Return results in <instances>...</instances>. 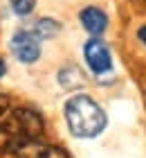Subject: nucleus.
<instances>
[{"mask_svg":"<svg viewBox=\"0 0 146 158\" xmlns=\"http://www.w3.org/2000/svg\"><path fill=\"white\" fill-rule=\"evenodd\" d=\"M14 156H18V158H70L65 149L56 147V145H49V142H41L38 138L29 140L23 147H18L14 152Z\"/></svg>","mask_w":146,"mask_h":158,"instance_id":"obj_5","label":"nucleus"},{"mask_svg":"<svg viewBox=\"0 0 146 158\" xmlns=\"http://www.w3.org/2000/svg\"><path fill=\"white\" fill-rule=\"evenodd\" d=\"M43 118L34 109H14L0 118V152L14 154L18 147L27 145L29 140L41 138Z\"/></svg>","mask_w":146,"mask_h":158,"instance_id":"obj_1","label":"nucleus"},{"mask_svg":"<svg viewBox=\"0 0 146 158\" xmlns=\"http://www.w3.org/2000/svg\"><path fill=\"white\" fill-rule=\"evenodd\" d=\"M32 32L38 39H54L58 32H61V23H56L54 18H41L36 20V25L32 27Z\"/></svg>","mask_w":146,"mask_h":158,"instance_id":"obj_7","label":"nucleus"},{"mask_svg":"<svg viewBox=\"0 0 146 158\" xmlns=\"http://www.w3.org/2000/svg\"><path fill=\"white\" fill-rule=\"evenodd\" d=\"M5 73H7V66H5V61L0 59V77H5Z\"/></svg>","mask_w":146,"mask_h":158,"instance_id":"obj_12","label":"nucleus"},{"mask_svg":"<svg viewBox=\"0 0 146 158\" xmlns=\"http://www.w3.org/2000/svg\"><path fill=\"white\" fill-rule=\"evenodd\" d=\"M65 122L77 138H97L106 129L104 109L88 95H74L65 102Z\"/></svg>","mask_w":146,"mask_h":158,"instance_id":"obj_2","label":"nucleus"},{"mask_svg":"<svg viewBox=\"0 0 146 158\" xmlns=\"http://www.w3.org/2000/svg\"><path fill=\"white\" fill-rule=\"evenodd\" d=\"M58 81H61V86L65 90H74L83 84V75L79 73V68L70 66V68H63L61 73H58Z\"/></svg>","mask_w":146,"mask_h":158,"instance_id":"obj_8","label":"nucleus"},{"mask_svg":"<svg viewBox=\"0 0 146 158\" xmlns=\"http://www.w3.org/2000/svg\"><path fill=\"white\" fill-rule=\"evenodd\" d=\"M7 106H9V97H7L5 93L0 90V118H2L5 113H7Z\"/></svg>","mask_w":146,"mask_h":158,"instance_id":"obj_10","label":"nucleus"},{"mask_svg":"<svg viewBox=\"0 0 146 158\" xmlns=\"http://www.w3.org/2000/svg\"><path fill=\"white\" fill-rule=\"evenodd\" d=\"M79 18H81V25L92 34V36L101 34V32L108 27V16L99 9V7H85Z\"/></svg>","mask_w":146,"mask_h":158,"instance_id":"obj_6","label":"nucleus"},{"mask_svg":"<svg viewBox=\"0 0 146 158\" xmlns=\"http://www.w3.org/2000/svg\"><path fill=\"white\" fill-rule=\"evenodd\" d=\"M83 54H85L88 68L94 75H104V73H110L112 70V56H110V50H108V45L104 41L90 39L83 48Z\"/></svg>","mask_w":146,"mask_h":158,"instance_id":"obj_4","label":"nucleus"},{"mask_svg":"<svg viewBox=\"0 0 146 158\" xmlns=\"http://www.w3.org/2000/svg\"><path fill=\"white\" fill-rule=\"evenodd\" d=\"M14 56L23 63H34L36 59L41 56V39L36 36L32 30H20L11 36V43H9Z\"/></svg>","mask_w":146,"mask_h":158,"instance_id":"obj_3","label":"nucleus"},{"mask_svg":"<svg viewBox=\"0 0 146 158\" xmlns=\"http://www.w3.org/2000/svg\"><path fill=\"white\" fill-rule=\"evenodd\" d=\"M9 5L18 16H29L36 7V0H9Z\"/></svg>","mask_w":146,"mask_h":158,"instance_id":"obj_9","label":"nucleus"},{"mask_svg":"<svg viewBox=\"0 0 146 158\" xmlns=\"http://www.w3.org/2000/svg\"><path fill=\"white\" fill-rule=\"evenodd\" d=\"M137 36H140V41H142L144 45H146V25H144V27H140V32H137Z\"/></svg>","mask_w":146,"mask_h":158,"instance_id":"obj_11","label":"nucleus"}]
</instances>
